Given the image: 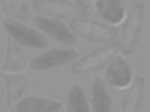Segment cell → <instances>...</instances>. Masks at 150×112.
Returning <instances> with one entry per match:
<instances>
[{
  "mask_svg": "<svg viewBox=\"0 0 150 112\" xmlns=\"http://www.w3.org/2000/svg\"><path fill=\"white\" fill-rule=\"evenodd\" d=\"M93 109L96 112L111 111V97L101 78H96L93 82Z\"/></svg>",
  "mask_w": 150,
  "mask_h": 112,
  "instance_id": "10",
  "label": "cell"
},
{
  "mask_svg": "<svg viewBox=\"0 0 150 112\" xmlns=\"http://www.w3.org/2000/svg\"><path fill=\"white\" fill-rule=\"evenodd\" d=\"M96 9L101 14L102 18H105L110 22H119L123 20V8L116 0H101L96 2Z\"/></svg>",
  "mask_w": 150,
  "mask_h": 112,
  "instance_id": "11",
  "label": "cell"
},
{
  "mask_svg": "<svg viewBox=\"0 0 150 112\" xmlns=\"http://www.w3.org/2000/svg\"><path fill=\"white\" fill-rule=\"evenodd\" d=\"M33 20H35V24L38 26V29L42 30L44 33H48L50 36L56 37L57 41L68 43V45H72L75 42V36L60 21H56L51 18H42V17H36Z\"/></svg>",
  "mask_w": 150,
  "mask_h": 112,
  "instance_id": "7",
  "label": "cell"
},
{
  "mask_svg": "<svg viewBox=\"0 0 150 112\" xmlns=\"http://www.w3.org/2000/svg\"><path fill=\"white\" fill-rule=\"evenodd\" d=\"M105 75H107L110 85L119 87V88H123V87H126L131 82V69L126 61L120 57L111 61V64L108 66Z\"/></svg>",
  "mask_w": 150,
  "mask_h": 112,
  "instance_id": "9",
  "label": "cell"
},
{
  "mask_svg": "<svg viewBox=\"0 0 150 112\" xmlns=\"http://www.w3.org/2000/svg\"><path fill=\"white\" fill-rule=\"evenodd\" d=\"M120 49V45H110L105 46L102 49L86 55L84 58H81L77 64H74L72 67V73H83V72H90V70H96L98 67H101L105 61H108L114 54H117V51Z\"/></svg>",
  "mask_w": 150,
  "mask_h": 112,
  "instance_id": "4",
  "label": "cell"
},
{
  "mask_svg": "<svg viewBox=\"0 0 150 112\" xmlns=\"http://www.w3.org/2000/svg\"><path fill=\"white\" fill-rule=\"evenodd\" d=\"M77 52L72 49H51L42 57L36 58L32 61V69L33 70H48V69H54L65 66L71 61L77 58Z\"/></svg>",
  "mask_w": 150,
  "mask_h": 112,
  "instance_id": "3",
  "label": "cell"
},
{
  "mask_svg": "<svg viewBox=\"0 0 150 112\" xmlns=\"http://www.w3.org/2000/svg\"><path fill=\"white\" fill-rule=\"evenodd\" d=\"M143 88H144L143 79H138V81L134 84V87L131 88V91L128 93L126 99H125L123 106H122L123 111H137V109H138L141 96H143Z\"/></svg>",
  "mask_w": 150,
  "mask_h": 112,
  "instance_id": "13",
  "label": "cell"
},
{
  "mask_svg": "<svg viewBox=\"0 0 150 112\" xmlns=\"http://www.w3.org/2000/svg\"><path fill=\"white\" fill-rule=\"evenodd\" d=\"M141 22H143V8L140 5H137L123 27V43H122L120 49H123L126 54L132 52V48H134L137 37H138V33L141 30Z\"/></svg>",
  "mask_w": 150,
  "mask_h": 112,
  "instance_id": "6",
  "label": "cell"
},
{
  "mask_svg": "<svg viewBox=\"0 0 150 112\" xmlns=\"http://www.w3.org/2000/svg\"><path fill=\"white\" fill-rule=\"evenodd\" d=\"M35 6L47 14L63 18L84 17L89 14V6L80 2H36Z\"/></svg>",
  "mask_w": 150,
  "mask_h": 112,
  "instance_id": "2",
  "label": "cell"
},
{
  "mask_svg": "<svg viewBox=\"0 0 150 112\" xmlns=\"http://www.w3.org/2000/svg\"><path fill=\"white\" fill-rule=\"evenodd\" d=\"M5 29L21 45H26V46H30V48L47 46V41L44 39V36H41L39 33H36L35 30L23 26L20 22H5Z\"/></svg>",
  "mask_w": 150,
  "mask_h": 112,
  "instance_id": "5",
  "label": "cell"
},
{
  "mask_svg": "<svg viewBox=\"0 0 150 112\" xmlns=\"http://www.w3.org/2000/svg\"><path fill=\"white\" fill-rule=\"evenodd\" d=\"M60 105L47 97H26L12 108L14 112H56L60 111Z\"/></svg>",
  "mask_w": 150,
  "mask_h": 112,
  "instance_id": "8",
  "label": "cell"
},
{
  "mask_svg": "<svg viewBox=\"0 0 150 112\" xmlns=\"http://www.w3.org/2000/svg\"><path fill=\"white\" fill-rule=\"evenodd\" d=\"M71 27L83 37H87L90 41H114L117 37V32L114 29H110L102 24H98L93 21H86V20H72Z\"/></svg>",
  "mask_w": 150,
  "mask_h": 112,
  "instance_id": "1",
  "label": "cell"
},
{
  "mask_svg": "<svg viewBox=\"0 0 150 112\" xmlns=\"http://www.w3.org/2000/svg\"><path fill=\"white\" fill-rule=\"evenodd\" d=\"M68 111L69 112H89L87 99L81 87L74 85L69 90V100H68Z\"/></svg>",
  "mask_w": 150,
  "mask_h": 112,
  "instance_id": "12",
  "label": "cell"
}]
</instances>
